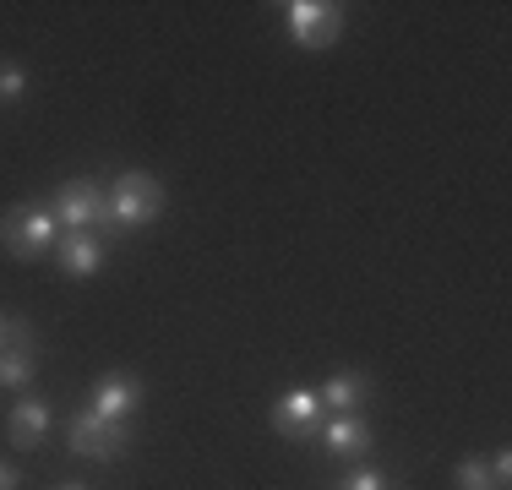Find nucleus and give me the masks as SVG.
<instances>
[{
  "instance_id": "nucleus-1",
  "label": "nucleus",
  "mask_w": 512,
  "mask_h": 490,
  "mask_svg": "<svg viewBox=\"0 0 512 490\" xmlns=\"http://www.w3.org/2000/svg\"><path fill=\"white\" fill-rule=\"evenodd\" d=\"M109 196V218H115V235H126V229H148L158 213H164V186H158V175L148 169H120L115 180L104 186Z\"/></svg>"
},
{
  "instance_id": "nucleus-2",
  "label": "nucleus",
  "mask_w": 512,
  "mask_h": 490,
  "mask_svg": "<svg viewBox=\"0 0 512 490\" xmlns=\"http://www.w3.org/2000/svg\"><path fill=\"white\" fill-rule=\"evenodd\" d=\"M50 213L60 218V229H88V235H99V240H115L109 196H104L99 180H88V175L60 180V186H55V202H50Z\"/></svg>"
},
{
  "instance_id": "nucleus-3",
  "label": "nucleus",
  "mask_w": 512,
  "mask_h": 490,
  "mask_svg": "<svg viewBox=\"0 0 512 490\" xmlns=\"http://www.w3.org/2000/svg\"><path fill=\"white\" fill-rule=\"evenodd\" d=\"M60 240V218L44 202H17L0 213V245H6L17 262H33V256L55 251Z\"/></svg>"
},
{
  "instance_id": "nucleus-4",
  "label": "nucleus",
  "mask_w": 512,
  "mask_h": 490,
  "mask_svg": "<svg viewBox=\"0 0 512 490\" xmlns=\"http://www.w3.org/2000/svg\"><path fill=\"white\" fill-rule=\"evenodd\" d=\"M66 447L77 458H93V463H115L120 452L131 447V420H104L93 409H77L66 420Z\"/></svg>"
},
{
  "instance_id": "nucleus-5",
  "label": "nucleus",
  "mask_w": 512,
  "mask_h": 490,
  "mask_svg": "<svg viewBox=\"0 0 512 490\" xmlns=\"http://www.w3.org/2000/svg\"><path fill=\"white\" fill-rule=\"evenodd\" d=\"M284 17L300 49H333L344 39V6H333V0H289Z\"/></svg>"
},
{
  "instance_id": "nucleus-6",
  "label": "nucleus",
  "mask_w": 512,
  "mask_h": 490,
  "mask_svg": "<svg viewBox=\"0 0 512 490\" xmlns=\"http://www.w3.org/2000/svg\"><path fill=\"white\" fill-rule=\"evenodd\" d=\"M316 420H322V398L311 387H289L284 398L273 403V431L289 441H306L316 436Z\"/></svg>"
},
{
  "instance_id": "nucleus-7",
  "label": "nucleus",
  "mask_w": 512,
  "mask_h": 490,
  "mask_svg": "<svg viewBox=\"0 0 512 490\" xmlns=\"http://www.w3.org/2000/svg\"><path fill=\"white\" fill-rule=\"evenodd\" d=\"M55 262H60V273H66V278H93L104 267V240L88 235V229H60Z\"/></svg>"
},
{
  "instance_id": "nucleus-8",
  "label": "nucleus",
  "mask_w": 512,
  "mask_h": 490,
  "mask_svg": "<svg viewBox=\"0 0 512 490\" xmlns=\"http://www.w3.org/2000/svg\"><path fill=\"white\" fill-rule=\"evenodd\" d=\"M137 403H142V382H137V376L109 371V376H99V387H93L88 409L104 414V420H131V414H137Z\"/></svg>"
},
{
  "instance_id": "nucleus-9",
  "label": "nucleus",
  "mask_w": 512,
  "mask_h": 490,
  "mask_svg": "<svg viewBox=\"0 0 512 490\" xmlns=\"http://www.w3.org/2000/svg\"><path fill=\"white\" fill-rule=\"evenodd\" d=\"M50 398H17L6 414V441L11 447H39L44 431H50Z\"/></svg>"
},
{
  "instance_id": "nucleus-10",
  "label": "nucleus",
  "mask_w": 512,
  "mask_h": 490,
  "mask_svg": "<svg viewBox=\"0 0 512 490\" xmlns=\"http://www.w3.org/2000/svg\"><path fill=\"white\" fill-rule=\"evenodd\" d=\"M322 447L333 452V458H365V452H371V425H365L360 414H333V420L322 425Z\"/></svg>"
},
{
  "instance_id": "nucleus-11",
  "label": "nucleus",
  "mask_w": 512,
  "mask_h": 490,
  "mask_svg": "<svg viewBox=\"0 0 512 490\" xmlns=\"http://www.w3.org/2000/svg\"><path fill=\"white\" fill-rule=\"evenodd\" d=\"M322 409H333V414H360V403L371 398V376L365 371H338V376H327L322 382Z\"/></svg>"
},
{
  "instance_id": "nucleus-12",
  "label": "nucleus",
  "mask_w": 512,
  "mask_h": 490,
  "mask_svg": "<svg viewBox=\"0 0 512 490\" xmlns=\"http://www.w3.org/2000/svg\"><path fill=\"white\" fill-rule=\"evenodd\" d=\"M33 371H39V365H33V349H0V387L6 392H22L33 382Z\"/></svg>"
},
{
  "instance_id": "nucleus-13",
  "label": "nucleus",
  "mask_w": 512,
  "mask_h": 490,
  "mask_svg": "<svg viewBox=\"0 0 512 490\" xmlns=\"http://www.w3.org/2000/svg\"><path fill=\"white\" fill-rule=\"evenodd\" d=\"M22 93H28V71L17 60H0V104H17Z\"/></svg>"
},
{
  "instance_id": "nucleus-14",
  "label": "nucleus",
  "mask_w": 512,
  "mask_h": 490,
  "mask_svg": "<svg viewBox=\"0 0 512 490\" xmlns=\"http://www.w3.org/2000/svg\"><path fill=\"white\" fill-rule=\"evenodd\" d=\"M458 490H496V480H491V469H485L480 458H463L458 463Z\"/></svg>"
},
{
  "instance_id": "nucleus-15",
  "label": "nucleus",
  "mask_w": 512,
  "mask_h": 490,
  "mask_svg": "<svg viewBox=\"0 0 512 490\" xmlns=\"http://www.w3.org/2000/svg\"><path fill=\"white\" fill-rule=\"evenodd\" d=\"M6 349H33L39 354V333H33V322H22V316L6 311Z\"/></svg>"
},
{
  "instance_id": "nucleus-16",
  "label": "nucleus",
  "mask_w": 512,
  "mask_h": 490,
  "mask_svg": "<svg viewBox=\"0 0 512 490\" xmlns=\"http://www.w3.org/2000/svg\"><path fill=\"white\" fill-rule=\"evenodd\" d=\"M338 490H387V474L382 469H349L338 480Z\"/></svg>"
},
{
  "instance_id": "nucleus-17",
  "label": "nucleus",
  "mask_w": 512,
  "mask_h": 490,
  "mask_svg": "<svg viewBox=\"0 0 512 490\" xmlns=\"http://www.w3.org/2000/svg\"><path fill=\"white\" fill-rule=\"evenodd\" d=\"M485 469H491V480H496V490H507V480H512V452L502 447V452H496L491 463H485Z\"/></svg>"
},
{
  "instance_id": "nucleus-18",
  "label": "nucleus",
  "mask_w": 512,
  "mask_h": 490,
  "mask_svg": "<svg viewBox=\"0 0 512 490\" xmlns=\"http://www.w3.org/2000/svg\"><path fill=\"white\" fill-rule=\"evenodd\" d=\"M17 485H22V474L11 463H0V490H17Z\"/></svg>"
},
{
  "instance_id": "nucleus-19",
  "label": "nucleus",
  "mask_w": 512,
  "mask_h": 490,
  "mask_svg": "<svg viewBox=\"0 0 512 490\" xmlns=\"http://www.w3.org/2000/svg\"><path fill=\"white\" fill-rule=\"evenodd\" d=\"M0 349H6V311H0Z\"/></svg>"
},
{
  "instance_id": "nucleus-20",
  "label": "nucleus",
  "mask_w": 512,
  "mask_h": 490,
  "mask_svg": "<svg viewBox=\"0 0 512 490\" xmlns=\"http://www.w3.org/2000/svg\"><path fill=\"white\" fill-rule=\"evenodd\" d=\"M60 490H88V485H60Z\"/></svg>"
}]
</instances>
